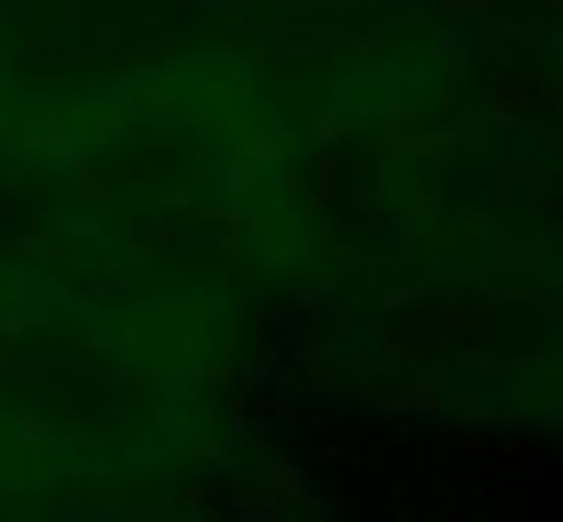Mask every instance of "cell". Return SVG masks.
Listing matches in <instances>:
<instances>
[{
  "label": "cell",
  "instance_id": "obj_1",
  "mask_svg": "<svg viewBox=\"0 0 563 522\" xmlns=\"http://www.w3.org/2000/svg\"><path fill=\"white\" fill-rule=\"evenodd\" d=\"M269 376L343 417L563 457V197L335 212Z\"/></svg>",
  "mask_w": 563,
  "mask_h": 522
}]
</instances>
